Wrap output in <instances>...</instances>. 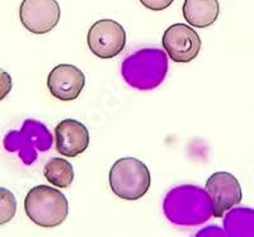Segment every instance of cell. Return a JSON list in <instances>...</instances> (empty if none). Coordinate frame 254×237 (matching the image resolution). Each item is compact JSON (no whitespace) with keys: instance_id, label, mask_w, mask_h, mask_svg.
I'll list each match as a JSON object with an SVG mask.
<instances>
[{"instance_id":"cell-10","label":"cell","mask_w":254,"mask_h":237,"mask_svg":"<svg viewBox=\"0 0 254 237\" xmlns=\"http://www.w3.org/2000/svg\"><path fill=\"white\" fill-rule=\"evenodd\" d=\"M219 14V0H185L183 3V17L192 27H210L216 22Z\"/></svg>"},{"instance_id":"cell-11","label":"cell","mask_w":254,"mask_h":237,"mask_svg":"<svg viewBox=\"0 0 254 237\" xmlns=\"http://www.w3.org/2000/svg\"><path fill=\"white\" fill-rule=\"evenodd\" d=\"M44 175L56 188H69L74 180V168L66 159L54 157L45 165Z\"/></svg>"},{"instance_id":"cell-12","label":"cell","mask_w":254,"mask_h":237,"mask_svg":"<svg viewBox=\"0 0 254 237\" xmlns=\"http://www.w3.org/2000/svg\"><path fill=\"white\" fill-rule=\"evenodd\" d=\"M17 212L14 194L5 188H0V226L12 221Z\"/></svg>"},{"instance_id":"cell-1","label":"cell","mask_w":254,"mask_h":237,"mask_svg":"<svg viewBox=\"0 0 254 237\" xmlns=\"http://www.w3.org/2000/svg\"><path fill=\"white\" fill-rule=\"evenodd\" d=\"M24 211L33 223L41 227L52 229L66 220L69 202L56 188L49 185H37L26 195Z\"/></svg>"},{"instance_id":"cell-4","label":"cell","mask_w":254,"mask_h":237,"mask_svg":"<svg viewBox=\"0 0 254 237\" xmlns=\"http://www.w3.org/2000/svg\"><path fill=\"white\" fill-rule=\"evenodd\" d=\"M126 31L112 19L95 22L88 31V47L97 57L112 58L122 52L126 46Z\"/></svg>"},{"instance_id":"cell-6","label":"cell","mask_w":254,"mask_h":237,"mask_svg":"<svg viewBox=\"0 0 254 237\" xmlns=\"http://www.w3.org/2000/svg\"><path fill=\"white\" fill-rule=\"evenodd\" d=\"M60 5L56 0H23L19 6L20 23L33 35H46L59 24Z\"/></svg>"},{"instance_id":"cell-3","label":"cell","mask_w":254,"mask_h":237,"mask_svg":"<svg viewBox=\"0 0 254 237\" xmlns=\"http://www.w3.org/2000/svg\"><path fill=\"white\" fill-rule=\"evenodd\" d=\"M124 78L131 87L151 89L159 85L167 73L165 55L160 49H141L124 62Z\"/></svg>"},{"instance_id":"cell-5","label":"cell","mask_w":254,"mask_h":237,"mask_svg":"<svg viewBox=\"0 0 254 237\" xmlns=\"http://www.w3.org/2000/svg\"><path fill=\"white\" fill-rule=\"evenodd\" d=\"M205 191L211 200L212 214L216 218H221L226 212L242 202L239 180L226 171L212 174L206 182Z\"/></svg>"},{"instance_id":"cell-7","label":"cell","mask_w":254,"mask_h":237,"mask_svg":"<svg viewBox=\"0 0 254 237\" xmlns=\"http://www.w3.org/2000/svg\"><path fill=\"white\" fill-rule=\"evenodd\" d=\"M163 46L168 56L178 64H188L198 56L201 38L188 24L176 23L165 29Z\"/></svg>"},{"instance_id":"cell-8","label":"cell","mask_w":254,"mask_h":237,"mask_svg":"<svg viewBox=\"0 0 254 237\" xmlns=\"http://www.w3.org/2000/svg\"><path fill=\"white\" fill-rule=\"evenodd\" d=\"M85 87V75L80 69L70 64H60L51 70L47 88L52 96L63 101L75 100Z\"/></svg>"},{"instance_id":"cell-14","label":"cell","mask_w":254,"mask_h":237,"mask_svg":"<svg viewBox=\"0 0 254 237\" xmlns=\"http://www.w3.org/2000/svg\"><path fill=\"white\" fill-rule=\"evenodd\" d=\"M174 0H140V3L145 6V8L154 10V12H160L164 10L168 6H171Z\"/></svg>"},{"instance_id":"cell-9","label":"cell","mask_w":254,"mask_h":237,"mask_svg":"<svg viewBox=\"0 0 254 237\" xmlns=\"http://www.w3.org/2000/svg\"><path fill=\"white\" fill-rule=\"evenodd\" d=\"M56 150L66 157H75L89 146V131L76 119H64L55 128Z\"/></svg>"},{"instance_id":"cell-2","label":"cell","mask_w":254,"mask_h":237,"mask_svg":"<svg viewBox=\"0 0 254 237\" xmlns=\"http://www.w3.org/2000/svg\"><path fill=\"white\" fill-rule=\"evenodd\" d=\"M150 183L147 166L135 157L117 160L110 170V187L121 199H140L150 189Z\"/></svg>"},{"instance_id":"cell-13","label":"cell","mask_w":254,"mask_h":237,"mask_svg":"<svg viewBox=\"0 0 254 237\" xmlns=\"http://www.w3.org/2000/svg\"><path fill=\"white\" fill-rule=\"evenodd\" d=\"M13 88L12 76L5 70L0 69V100H3L8 95Z\"/></svg>"}]
</instances>
